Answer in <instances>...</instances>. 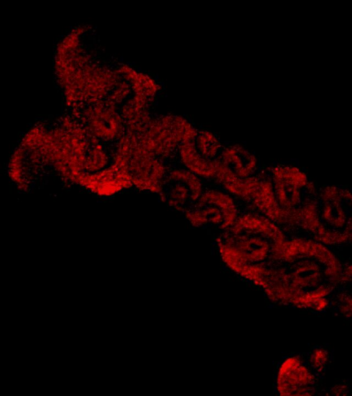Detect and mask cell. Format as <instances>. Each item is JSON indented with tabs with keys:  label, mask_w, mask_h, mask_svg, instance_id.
Instances as JSON below:
<instances>
[{
	"label": "cell",
	"mask_w": 352,
	"mask_h": 396,
	"mask_svg": "<svg viewBox=\"0 0 352 396\" xmlns=\"http://www.w3.org/2000/svg\"><path fill=\"white\" fill-rule=\"evenodd\" d=\"M351 280V265L331 248L306 236L288 237L260 287L273 302L321 311Z\"/></svg>",
	"instance_id": "cell-1"
},
{
	"label": "cell",
	"mask_w": 352,
	"mask_h": 396,
	"mask_svg": "<svg viewBox=\"0 0 352 396\" xmlns=\"http://www.w3.org/2000/svg\"><path fill=\"white\" fill-rule=\"evenodd\" d=\"M287 238L280 227L256 210L239 213L220 232L217 246L231 270L261 287Z\"/></svg>",
	"instance_id": "cell-2"
},
{
	"label": "cell",
	"mask_w": 352,
	"mask_h": 396,
	"mask_svg": "<svg viewBox=\"0 0 352 396\" xmlns=\"http://www.w3.org/2000/svg\"><path fill=\"white\" fill-rule=\"evenodd\" d=\"M316 189L299 168L276 165L262 169L250 202L284 231L296 229Z\"/></svg>",
	"instance_id": "cell-3"
},
{
	"label": "cell",
	"mask_w": 352,
	"mask_h": 396,
	"mask_svg": "<svg viewBox=\"0 0 352 396\" xmlns=\"http://www.w3.org/2000/svg\"><path fill=\"white\" fill-rule=\"evenodd\" d=\"M352 197L344 187L328 185L317 188L298 229L329 248L351 241Z\"/></svg>",
	"instance_id": "cell-4"
},
{
	"label": "cell",
	"mask_w": 352,
	"mask_h": 396,
	"mask_svg": "<svg viewBox=\"0 0 352 396\" xmlns=\"http://www.w3.org/2000/svg\"><path fill=\"white\" fill-rule=\"evenodd\" d=\"M261 171L256 156L234 144L224 146L213 179L233 197L250 202Z\"/></svg>",
	"instance_id": "cell-5"
},
{
	"label": "cell",
	"mask_w": 352,
	"mask_h": 396,
	"mask_svg": "<svg viewBox=\"0 0 352 396\" xmlns=\"http://www.w3.org/2000/svg\"><path fill=\"white\" fill-rule=\"evenodd\" d=\"M79 110L84 131L91 140L109 142L124 135L125 122L120 109L107 100L80 104Z\"/></svg>",
	"instance_id": "cell-6"
},
{
	"label": "cell",
	"mask_w": 352,
	"mask_h": 396,
	"mask_svg": "<svg viewBox=\"0 0 352 396\" xmlns=\"http://www.w3.org/2000/svg\"><path fill=\"white\" fill-rule=\"evenodd\" d=\"M239 213L232 195L224 190L211 189L202 191L187 215L195 226H212L222 231Z\"/></svg>",
	"instance_id": "cell-7"
},
{
	"label": "cell",
	"mask_w": 352,
	"mask_h": 396,
	"mask_svg": "<svg viewBox=\"0 0 352 396\" xmlns=\"http://www.w3.org/2000/svg\"><path fill=\"white\" fill-rule=\"evenodd\" d=\"M188 170L197 175L213 178L224 146L210 132L197 131L195 136L179 146Z\"/></svg>",
	"instance_id": "cell-8"
},
{
	"label": "cell",
	"mask_w": 352,
	"mask_h": 396,
	"mask_svg": "<svg viewBox=\"0 0 352 396\" xmlns=\"http://www.w3.org/2000/svg\"><path fill=\"white\" fill-rule=\"evenodd\" d=\"M320 377L303 356L294 355L280 365L276 377L278 393L286 396H312L320 390Z\"/></svg>",
	"instance_id": "cell-9"
},
{
	"label": "cell",
	"mask_w": 352,
	"mask_h": 396,
	"mask_svg": "<svg viewBox=\"0 0 352 396\" xmlns=\"http://www.w3.org/2000/svg\"><path fill=\"white\" fill-rule=\"evenodd\" d=\"M347 285H341L331 296L327 308L337 315L349 318L351 316L352 297Z\"/></svg>",
	"instance_id": "cell-10"
},
{
	"label": "cell",
	"mask_w": 352,
	"mask_h": 396,
	"mask_svg": "<svg viewBox=\"0 0 352 396\" xmlns=\"http://www.w3.org/2000/svg\"><path fill=\"white\" fill-rule=\"evenodd\" d=\"M305 359L310 368L319 377L324 373L330 364L329 352L322 347L313 349Z\"/></svg>",
	"instance_id": "cell-11"
},
{
	"label": "cell",
	"mask_w": 352,
	"mask_h": 396,
	"mask_svg": "<svg viewBox=\"0 0 352 396\" xmlns=\"http://www.w3.org/2000/svg\"><path fill=\"white\" fill-rule=\"evenodd\" d=\"M329 394L333 396H346L349 391L346 384L343 383L336 384L327 390Z\"/></svg>",
	"instance_id": "cell-12"
}]
</instances>
